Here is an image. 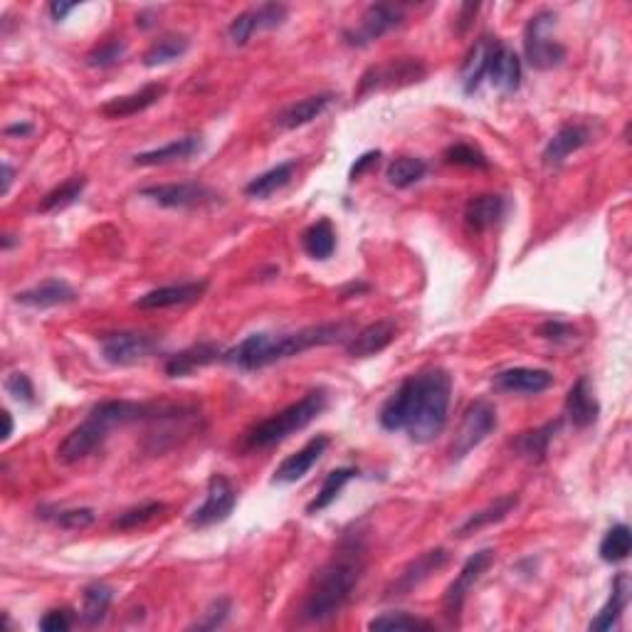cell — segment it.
I'll return each instance as SVG.
<instances>
[{"instance_id": "obj_1", "label": "cell", "mask_w": 632, "mask_h": 632, "mask_svg": "<svg viewBox=\"0 0 632 632\" xmlns=\"http://www.w3.org/2000/svg\"><path fill=\"white\" fill-rule=\"evenodd\" d=\"M452 376L445 368L408 376L383 403L378 423L388 433L405 430L415 445H428L442 435L450 415Z\"/></svg>"}, {"instance_id": "obj_2", "label": "cell", "mask_w": 632, "mask_h": 632, "mask_svg": "<svg viewBox=\"0 0 632 632\" xmlns=\"http://www.w3.org/2000/svg\"><path fill=\"white\" fill-rule=\"evenodd\" d=\"M363 571H366L363 536H344L329 563L314 576L312 588H309L302 610H299V618L304 623H324V620L341 613V608L354 595Z\"/></svg>"}, {"instance_id": "obj_3", "label": "cell", "mask_w": 632, "mask_h": 632, "mask_svg": "<svg viewBox=\"0 0 632 632\" xmlns=\"http://www.w3.org/2000/svg\"><path fill=\"white\" fill-rule=\"evenodd\" d=\"M158 403H134V400H104L89 410L87 420L79 423L65 440L57 445V460L62 465H77L107 442L109 433L121 425L151 420Z\"/></svg>"}, {"instance_id": "obj_4", "label": "cell", "mask_w": 632, "mask_h": 632, "mask_svg": "<svg viewBox=\"0 0 632 632\" xmlns=\"http://www.w3.org/2000/svg\"><path fill=\"white\" fill-rule=\"evenodd\" d=\"M326 405H329V395H326L324 388H314L304 398H299L297 403L287 405V408L279 410L272 418L262 420L255 428L247 430L242 445H245V450H267V447H275L279 442L287 440L289 435L312 425L324 413Z\"/></svg>"}, {"instance_id": "obj_5", "label": "cell", "mask_w": 632, "mask_h": 632, "mask_svg": "<svg viewBox=\"0 0 632 632\" xmlns=\"http://www.w3.org/2000/svg\"><path fill=\"white\" fill-rule=\"evenodd\" d=\"M351 336L354 334H349V326L346 324H316L307 326V329L292 331V334H272L265 354V366L284 361V358L299 356L309 349H319V346L341 344V341L351 339Z\"/></svg>"}, {"instance_id": "obj_6", "label": "cell", "mask_w": 632, "mask_h": 632, "mask_svg": "<svg viewBox=\"0 0 632 632\" xmlns=\"http://www.w3.org/2000/svg\"><path fill=\"white\" fill-rule=\"evenodd\" d=\"M553 28H556V13L553 10H539L531 15L524 30V57L531 70L549 72L563 65L566 60V47L553 40Z\"/></svg>"}, {"instance_id": "obj_7", "label": "cell", "mask_w": 632, "mask_h": 632, "mask_svg": "<svg viewBox=\"0 0 632 632\" xmlns=\"http://www.w3.org/2000/svg\"><path fill=\"white\" fill-rule=\"evenodd\" d=\"M425 75H428L425 62L415 60V57H398V60H391L388 65H378L363 72L356 97L363 99L366 94L376 92V89L408 87V84L423 82Z\"/></svg>"}, {"instance_id": "obj_8", "label": "cell", "mask_w": 632, "mask_h": 632, "mask_svg": "<svg viewBox=\"0 0 632 632\" xmlns=\"http://www.w3.org/2000/svg\"><path fill=\"white\" fill-rule=\"evenodd\" d=\"M497 408L487 400H477L467 408L465 418H462L460 430H457L455 442H452V450L450 457L452 462H460L465 460L467 455L474 450V447L482 445L489 435L497 430Z\"/></svg>"}, {"instance_id": "obj_9", "label": "cell", "mask_w": 632, "mask_h": 632, "mask_svg": "<svg viewBox=\"0 0 632 632\" xmlns=\"http://www.w3.org/2000/svg\"><path fill=\"white\" fill-rule=\"evenodd\" d=\"M99 346H102L104 361L112 366H136L154 356L161 344L154 336L139 334V331H114V334L99 336Z\"/></svg>"}, {"instance_id": "obj_10", "label": "cell", "mask_w": 632, "mask_h": 632, "mask_svg": "<svg viewBox=\"0 0 632 632\" xmlns=\"http://www.w3.org/2000/svg\"><path fill=\"white\" fill-rule=\"evenodd\" d=\"M237 504V492L230 484V479L225 474H213L208 479V492H205V502L188 516V524L193 529H210V526H218L223 521L230 519Z\"/></svg>"}, {"instance_id": "obj_11", "label": "cell", "mask_w": 632, "mask_h": 632, "mask_svg": "<svg viewBox=\"0 0 632 632\" xmlns=\"http://www.w3.org/2000/svg\"><path fill=\"white\" fill-rule=\"evenodd\" d=\"M141 196L154 200L161 208L173 210H196L213 205L220 196L210 186L200 181H181V183H161V186H149L141 191Z\"/></svg>"}, {"instance_id": "obj_12", "label": "cell", "mask_w": 632, "mask_h": 632, "mask_svg": "<svg viewBox=\"0 0 632 632\" xmlns=\"http://www.w3.org/2000/svg\"><path fill=\"white\" fill-rule=\"evenodd\" d=\"M494 563V551L492 549H482L477 551L474 556H470L465 561V566L460 568L455 581L447 586L445 595H442V610H445L447 618L452 623H460V613H462V605H465L467 593L472 591L474 583L487 573V568Z\"/></svg>"}, {"instance_id": "obj_13", "label": "cell", "mask_w": 632, "mask_h": 632, "mask_svg": "<svg viewBox=\"0 0 632 632\" xmlns=\"http://www.w3.org/2000/svg\"><path fill=\"white\" fill-rule=\"evenodd\" d=\"M403 25V10L388 3H373L363 10L361 23L354 30H346L344 40L351 47H368L371 42L381 40L391 30Z\"/></svg>"}, {"instance_id": "obj_14", "label": "cell", "mask_w": 632, "mask_h": 632, "mask_svg": "<svg viewBox=\"0 0 632 632\" xmlns=\"http://www.w3.org/2000/svg\"><path fill=\"white\" fill-rule=\"evenodd\" d=\"M289 8L284 3H262L257 8L245 10V13L235 15L233 23L228 25V35L233 45L242 47L250 42V38L260 30H275L287 20Z\"/></svg>"}, {"instance_id": "obj_15", "label": "cell", "mask_w": 632, "mask_h": 632, "mask_svg": "<svg viewBox=\"0 0 632 632\" xmlns=\"http://www.w3.org/2000/svg\"><path fill=\"white\" fill-rule=\"evenodd\" d=\"M447 558H450L447 549H430L420 553L415 561H410L408 566L400 571V576L395 578L391 586L386 588V598H405L408 593H413L415 588L423 586L433 573H437L445 566Z\"/></svg>"}, {"instance_id": "obj_16", "label": "cell", "mask_w": 632, "mask_h": 632, "mask_svg": "<svg viewBox=\"0 0 632 632\" xmlns=\"http://www.w3.org/2000/svg\"><path fill=\"white\" fill-rule=\"evenodd\" d=\"M208 289V282L200 279V282H181V284H168V287H158L146 292L144 297L136 299V309H144V312H156V309H171V307H183V304L198 302L200 297Z\"/></svg>"}, {"instance_id": "obj_17", "label": "cell", "mask_w": 632, "mask_h": 632, "mask_svg": "<svg viewBox=\"0 0 632 632\" xmlns=\"http://www.w3.org/2000/svg\"><path fill=\"white\" fill-rule=\"evenodd\" d=\"M494 391L499 393H519V395H539L553 386V373L546 368H507L499 371L492 381Z\"/></svg>"}, {"instance_id": "obj_18", "label": "cell", "mask_w": 632, "mask_h": 632, "mask_svg": "<svg viewBox=\"0 0 632 632\" xmlns=\"http://www.w3.org/2000/svg\"><path fill=\"white\" fill-rule=\"evenodd\" d=\"M329 442H331L329 435L312 437V440H309L307 445L302 447V450H297L294 455H289L287 460H284L282 465L277 467L272 482L275 484H294V482H299V479L307 477V474L312 472V467L316 465V462L321 460V455L326 452Z\"/></svg>"}, {"instance_id": "obj_19", "label": "cell", "mask_w": 632, "mask_h": 632, "mask_svg": "<svg viewBox=\"0 0 632 632\" xmlns=\"http://www.w3.org/2000/svg\"><path fill=\"white\" fill-rule=\"evenodd\" d=\"M225 351L220 349L213 341H200V344L188 346V349L178 351V354L168 356L163 363V371L168 378H186L191 373H196L198 368L210 366L215 361H223Z\"/></svg>"}, {"instance_id": "obj_20", "label": "cell", "mask_w": 632, "mask_h": 632, "mask_svg": "<svg viewBox=\"0 0 632 632\" xmlns=\"http://www.w3.org/2000/svg\"><path fill=\"white\" fill-rule=\"evenodd\" d=\"M395 331H398V326H395L393 319L373 321V324L363 326L358 334L346 341V354L351 358H368L381 354V351H386L393 344Z\"/></svg>"}, {"instance_id": "obj_21", "label": "cell", "mask_w": 632, "mask_h": 632, "mask_svg": "<svg viewBox=\"0 0 632 632\" xmlns=\"http://www.w3.org/2000/svg\"><path fill=\"white\" fill-rule=\"evenodd\" d=\"M77 299V292L72 289V284H67L65 279H45V282L35 284V287L23 289V292L15 294V302L20 307L28 309H52V307H65Z\"/></svg>"}, {"instance_id": "obj_22", "label": "cell", "mask_w": 632, "mask_h": 632, "mask_svg": "<svg viewBox=\"0 0 632 632\" xmlns=\"http://www.w3.org/2000/svg\"><path fill=\"white\" fill-rule=\"evenodd\" d=\"M487 82L492 84L499 92L514 94L521 87V60L512 47L504 45L502 40H497L492 52V60H489L487 70Z\"/></svg>"}, {"instance_id": "obj_23", "label": "cell", "mask_w": 632, "mask_h": 632, "mask_svg": "<svg viewBox=\"0 0 632 632\" xmlns=\"http://www.w3.org/2000/svg\"><path fill=\"white\" fill-rule=\"evenodd\" d=\"M566 415L573 423V428H578V430H586L598 423L600 403H598V398H595L591 381H588L586 376L578 378V381L571 386V391H568Z\"/></svg>"}, {"instance_id": "obj_24", "label": "cell", "mask_w": 632, "mask_h": 632, "mask_svg": "<svg viewBox=\"0 0 632 632\" xmlns=\"http://www.w3.org/2000/svg\"><path fill=\"white\" fill-rule=\"evenodd\" d=\"M163 94H166V84H146V87H141L139 92L109 99L107 104H102V114L107 119L134 117V114L146 112V109L154 107L156 102H161Z\"/></svg>"}, {"instance_id": "obj_25", "label": "cell", "mask_w": 632, "mask_h": 632, "mask_svg": "<svg viewBox=\"0 0 632 632\" xmlns=\"http://www.w3.org/2000/svg\"><path fill=\"white\" fill-rule=\"evenodd\" d=\"M591 144V129L583 124H563L556 134L551 136L544 149L546 166H561L568 156L576 154L578 149Z\"/></svg>"}, {"instance_id": "obj_26", "label": "cell", "mask_w": 632, "mask_h": 632, "mask_svg": "<svg viewBox=\"0 0 632 632\" xmlns=\"http://www.w3.org/2000/svg\"><path fill=\"white\" fill-rule=\"evenodd\" d=\"M334 94L331 92H321L314 94V97L302 99V102H294L289 104L287 109L277 114V126L284 131H294V129H302V126L312 124L314 119H319L326 109L334 104Z\"/></svg>"}, {"instance_id": "obj_27", "label": "cell", "mask_w": 632, "mask_h": 632, "mask_svg": "<svg viewBox=\"0 0 632 632\" xmlns=\"http://www.w3.org/2000/svg\"><path fill=\"white\" fill-rule=\"evenodd\" d=\"M507 213V198L484 193V196L470 198L465 205V223L474 233H484L487 228L497 225Z\"/></svg>"}, {"instance_id": "obj_28", "label": "cell", "mask_w": 632, "mask_h": 632, "mask_svg": "<svg viewBox=\"0 0 632 632\" xmlns=\"http://www.w3.org/2000/svg\"><path fill=\"white\" fill-rule=\"evenodd\" d=\"M497 40L499 38H489V35H484V38H479L472 45L470 55H467L465 62H462V72H460L465 94L477 92L479 84L487 79L489 60H492V52H494V45H497Z\"/></svg>"}, {"instance_id": "obj_29", "label": "cell", "mask_w": 632, "mask_h": 632, "mask_svg": "<svg viewBox=\"0 0 632 632\" xmlns=\"http://www.w3.org/2000/svg\"><path fill=\"white\" fill-rule=\"evenodd\" d=\"M516 507H519V494H504V497L494 499L489 507L479 509V512H474L470 519L462 521V524L455 529V536L465 539V536H472V534H477V531L489 529V526L507 519Z\"/></svg>"}, {"instance_id": "obj_30", "label": "cell", "mask_w": 632, "mask_h": 632, "mask_svg": "<svg viewBox=\"0 0 632 632\" xmlns=\"http://www.w3.org/2000/svg\"><path fill=\"white\" fill-rule=\"evenodd\" d=\"M203 151V139L200 136H183V139L171 141V144L161 146V149L144 151V154L134 156V166H166V163L188 161Z\"/></svg>"}, {"instance_id": "obj_31", "label": "cell", "mask_w": 632, "mask_h": 632, "mask_svg": "<svg viewBox=\"0 0 632 632\" xmlns=\"http://www.w3.org/2000/svg\"><path fill=\"white\" fill-rule=\"evenodd\" d=\"M630 600V576L628 573H618L610 586V598L608 603L600 608V613L595 615V620L591 623V632H608L613 630L615 625L623 618L625 608H628Z\"/></svg>"}, {"instance_id": "obj_32", "label": "cell", "mask_w": 632, "mask_h": 632, "mask_svg": "<svg viewBox=\"0 0 632 632\" xmlns=\"http://www.w3.org/2000/svg\"><path fill=\"white\" fill-rule=\"evenodd\" d=\"M294 168H297V161L277 163L275 168H270V171L260 173V176H255L250 183H247L245 196L247 198H260V200L275 196L279 188H284L289 181H292Z\"/></svg>"}, {"instance_id": "obj_33", "label": "cell", "mask_w": 632, "mask_h": 632, "mask_svg": "<svg viewBox=\"0 0 632 632\" xmlns=\"http://www.w3.org/2000/svg\"><path fill=\"white\" fill-rule=\"evenodd\" d=\"M561 430V420H553V423L541 425V428L529 430V433H521L516 437L514 447L519 450V455L529 462H541L549 452V445L553 440V435Z\"/></svg>"}, {"instance_id": "obj_34", "label": "cell", "mask_w": 632, "mask_h": 632, "mask_svg": "<svg viewBox=\"0 0 632 632\" xmlns=\"http://www.w3.org/2000/svg\"><path fill=\"white\" fill-rule=\"evenodd\" d=\"M302 247L312 260H329L336 250V230L329 220H316L302 233Z\"/></svg>"}, {"instance_id": "obj_35", "label": "cell", "mask_w": 632, "mask_h": 632, "mask_svg": "<svg viewBox=\"0 0 632 632\" xmlns=\"http://www.w3.org/2000/svg\"><path fill=\"white\" fill-rule=\"evenodd\" d=\"M354 477H358V470H354V467H339V470H331L329 474H326L324 484H321V489L316 492V497L307 504V514H319V512H324V509H329L331 504L336 502V497L341 494V489H344Z\"/></svg>"}, {"instance_id": "obj_36", "label": "cell", "mask_w": 632, "mask_h": 632, "mask_svg": "<svg viewBox=\"0 0 632 632\" xmlns=\"http://www.w3.org/2000/svg\"><path fill=\"white\" fill-rule=\"evenodd\" d=\"M114 600L112 586L97 581L89 583L82 593V623L84 625H99L107 618V610Z\"/></svg>"}, {"instance_id": "obj_37", "label": "cell", "mask_w": 632, "mask_h": 632, "mask_svg": "<svg viewBox=\"0 0 632 632\" xmlns=\"http://www.w3.org/2000/svg\"><path fill=\"white\" fill-rule=\"evenodd\" d=\"M191 47V40L186 35H163L161 40H156L149 50L144 52V67L154 70V67L171 65V62L181 60L183 55Z\"/></svg>"}, {"instance_id": "obj_38", "label": "cell", "mask_w": 632, "mask_h": 632, "mask_svg": "<svg viewBox=\"0 0 632 632\" xmlns=\"http://www.w3.org/2000/svg\"><path fill=\"white\" fill-rule=\"evenodd\" d=\"M84 188H87V176L67 178L62 186L52 188V191L40 200L38 210L40 213H60V210L70 208V205H75L77 200L82 198Z\"/></svg>"}, {"instance_id": "obj_39", "label": "cell", "mask_w": 632, "mask_h": 632, "mask_svg": "<svg viewBox=\"0 0 632 632\" xmlns=\"http://www.w3.org/2000/svg\"><path fill=\"white\" fill-rule=\"evenodd\" d=\"M428 173V163L423 158H413V156H400L395 158L391 166L386 168V181L391 183L393 188H410L415 183H420Z\"/></svg>"}, {"instance_id": "obj_40", "label": "cell", "mask_w": 632, "mask_h": 632, "mask_svg": "<svg viewBox=\"0 0 632 632\" xmlns=\"http://www.w3.org/2000/svg\"><path fill=\"white\" fill-rule=\"evenodd\" d=\"M632 551V534L628 524H615L605 531L603 541H600V558L605 563H623Z\"/></svg>"}, {"instance_id": "obj_41", "label": "cell", "mask_w": 632, "mask_h": 632, "mask_svg": "<svg viewBox=\"0 0 632 632\" xmlns=\"http://www.w3.org/2000/svg\"><path fill=\"white\" fill-rule=\"evenodd\" d=\"M163 512H166V504L163 502H146L139 504V507H131L126 509V512H121L117 519L112 521V526L119 531L139 529V526L149 524V521H154L156 516H161Z\"/></svg>"}, {"instance_id": "obj_42", "label": "cell", "mask_w": 632, "mask_h": 632, "mask_svg": "<svg viewBox=\"0 0 632 632\" xmlns=\"http://www.w3.org/2000/svg\"><path fill=\"white\" fill-rule=\"evenodd\" d=\"M435 625L430 620L415 618L408 613H383L368 623V630H383V632H398V630H433Z\"/></svg>"}, {"instance_id": "obj_43", "label": "cell", "mask_w": 632, "mask_h": 632, "mask_svg": "<svg viewBox=\"0 0 632 632\" xmlns=\"http://www.w3.org/2000/svg\"><path fill=\"white\" fill-rule=\"evenodd\" d=\"M124 55H126V42L114 38L94 47V50L84 57V62H87V67H94V70H107V67L119 65V62L124 60Z\"/></svg>"}, {"instance_id": "obj_44", "label": "cell", "mask_w": 632, "mask_h": 632, "mask_svg": "<svg viewBox=\"0 0 632 632\" xmlns=\"http://www.w3.org/2000/svg\"><path fill=\"white\" fill-rule=\"evenodd\" d=\"M442 158H445V163H450V166L477 168V171H487V168L492 166V163H489V158L484 156L479 149H474V146H470V144H452V146H447Z\"/></svg>"}, {"instance_id": "obj_45", "label": "cell", "mask_w": 632, "mask_h": 632, "mask_svg": "<svg viewBox=\"0 0 632 632\" xmlns=\"http://www.w3.org/2000/svg\"><path fill=\"white\" fill-rule=\"evenodd\" d=\"M42 519H52L60 529L67 531H79V529H87L97 521V514L94 509L89 507H79V509H55L52 514H42Z\"/></svg>"}, {"instance_id": "obj_46", "label": "cell", "mask_w": 632, "mask_h": 632, "mask_svg": "<svg viewBox=\"0 0 632 632\" xmlns=\"http://www.w3.org/2000/svg\"><path fill=\"white\" fill-rule=\"evenodd\" d=\"M5 391H8V395H13L18 403H25V405H35V400H38V395H35V386L33 381H30L28 373H10L8 378H5Z\"/></svg>"}, {"instance_id": "obj_47", "label": "cell", "mask_w": 632, "mask_h": 632, "mask_svg": "<svg viewBox=\"0 0 632 632\" xmlns=\"http://www.w3.org/2000/svg\"><path fill=\"white\" fill-rule=\"evenodd\" d=\"M228 615H230V600L228 598L215 600V603H210V608L205 610L203 618H200L196 625H191V630H218L220 625L228 620Z\"/></svg>"}, {"instance_id": "obj_48", "label": "cell", "mask_w": 632, "mask_h": 632, "mask_svg": "<svg viewBox=\"0 0 632 632\" xmlns=\"http://www.w3.org/2000/svg\"><path fill=\"white\" fill-rule=\"evenodd\" d=\"M539 336L546 341H553V344H566V341L576 339V329H573L571 324H566V321H544V324L539 326Z\"/></svg>"}, {"instance_id": "obj_49", "label": "cell", "mask_w": 632, "mask_h": 632, "mask_svg": "<svg viewBox=\"0 0 632 632\" xmlns=\"http://www.w3.org/2000/svg\"><path fill=\"white\" fill-rule=\"evenodd\" d=\"M75 623V615H72L70 608H57L50 610V613L42 615L40 620V630L42 632H67Z\"/></svg>"}, {"instance_id": "obj_50", "label": "cell", "mask_w": 632, "mask_h": 632, "mask_svg": "<svg viewBox=\"0 0 632 632\" xmlns=\"http://www.w3.org/2000/svg\"><path fill=\"white\" fill-rule=\"evenodd\" d=\"M378 161H381V151H366V154H363L361 158H356V163H354V166H351L349 181L351 183L358 181V178H361L363 173L368 171V168L378 166Z\"/></svg>"}, {"instance_id": "obj_51", "label": "cell", "mask_w": 632, "mask_h": 632, "mask_svg": "<svg viewBox=\"0 0 632 632\" xmlns=\"http://www.w3.org/2000/svg\"><path fill=\"white\" fill-rule=\"evenodd\" d=\"M479 13V3H465L460 8V15H457V33H465L472 25L474 15Z\"/></svg>"}, {"instance_id": "obj_52", "label": "cell", "mask_w": 632, "mask_h": 632, "mask_svg": "<svg viewBox=\"0 0 632 632\" xmlns=\"http://www.w3.org/2000/svg\"><path fill=\"white\" fill-rule=\"evenodd\" d=\"M72 10H77V3H50V8H47V13H50V18L55 20V23H62V20L67 18V15L72 13Z\"/></svg>"}, {"instance_id": "obj_53", "label": "cell", "mask_w": 632, "mask_h": 632, "mask_svg": "<svg viewBox=\"0 0 632 632\" xmlns=\"http://www.w3.org/2000/svg\"><path fill=\"white\" fill-rule=\"evenodd\" d=\"M33 131H35V126L30 124V121H18V124L5 126L3 134L5 136H15V139H28V136L33 134Z\"/></svg>"}, {"instance_id": "obj_54", "label": "cell", "mask_w": 632, "mask_h": 632, "mask_svg": "<svg viewBox=\"0 0 632 632\" xmlns=\"http://www.w3.org/2000/svg\"><path fill=\"white\" fill-rule=\"evenodd\" d=\"M136 25H139V28H144V30L154 28V25H156L154 10H141V13L136 15Z\"/></svg>"}, {"instance_id": "obj_55", "label": "cell", "mask_w": 632, "mask_h": 632, "mask_svg": "<svg viewBox=\"0 0 632 632\" xmlns=\"http://www.w3.org/2000/svg\"><path fill=\"white\" fill-rule=\"evenodd\" d=\"M13 176H15L13 166H10V163H3V188H0V196H8L10 183H13Z\"/></svg>"}, {"instance_id": "obj_56", "label": "cell", "mask_w": 632, "mask_h": 632, "mask_svg": "<svg viewBox=\"0 0 632 632\" xmlns=\"http://www.w3.org/2000/svg\"><path fill=\"white\" fill-rule=\"evenodd\" d=\"M361 292H368V284H349V287L341 289V297H351V294H361Z\"/></svg>"}, {"instance_id": "obj_57", "label": "cell", "mask_w": 632, "mask_h": 632, "mask_svg": "<svg viewBox=\"0 0 632 632\" xmlns=\"http://www.w3.org/2000/svg\"><path fill=\"white\" fill-rule=\"evenodd\" d=\"M5 433H3V440H10V435H13V430H15V423H13V415L8 413V410H5Z\"/></svg>"}, {"instance_id": "obj_58", "label": "cell", "mask_w": 632, "mask_h": 632, "mask_svg": "<svg viewBox=\"0 0 632 632\" xmlns=\"http://www.w3.org/2000/svg\"><path fill=\"white\" fill-rule=\"evenodd\" d=\"M13 245H15L13 235H3V250H5V252H8V250H10V247H13Z\"/></svg>"}]
</instances>
